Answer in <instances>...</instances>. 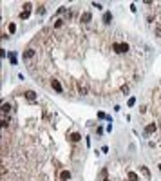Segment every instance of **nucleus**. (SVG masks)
Returning a JSON list of instances; mask_svg holds the SVG:
<instances>
[{"mask_svg": "<svg viewBox=\"0 0 161 181\" xmlns=\"http://www.w3.org/2000/svg\"><path fill=\"white\" fill-rule=\"evenodd\" d=\"M33 56H35V49H33V47L25 49V53H24V58H27V60H29V58H33Z\"/></svg>", "mask_w": 161, "mask_h": 181, "instance_id": "obj_8", "label": "nucleus"}, {"mask_svg": "<svg viewBox=\"0 0 161 181\" xmlns=\"http://www.w3.org/2000/svg\"><path fill=\"white\" fill-rule=\"evenodd\" d=\"M139 168H141V172H143V176H145V178H150V172H149V168H147V167H139Z\"/></svg>", "mask_w": 161, "mask_h": 181, "instance_id": "obj_14", "label": "nucleus"}, {"mask_svg": "<svg viewBox=\"0 0 161 181\" xmlns=\"http://www.w3.org/2000/svg\"><path fill=\"white\" fill-rule=\"evenodd\" d=\"M51 85H53V89H54L56 92H62V91H63V89H62V83H60L58 80H54V78L51 80Z\"/></svg>", "mask_w": 161, "mask_h": 181, "instance_id": "obj_4", "label": "nucleus"}, {"mask_svg": "<svg viewBox=\"0 0 161 181\" xmlns=\"http://www.w3.org/2000/svg\"><path fill=\"white\" fill-rule=\"evenodd\" d=\"M158 167H159V170H161V165H158Z\"/></svg>", "mask_w": 161, "mask_h": 181, "instance_id": "obj_21", "label": "nucleus"}, {"mask_svg": "<svg viewBox=\"0 0 161 181\" xmlns=\"http://www.w3.org/2000/svg\"><path fill=\"white\" fill-rule=\"evenodd\" d=\"M78 92H80L81 96L89 94V85H87L85 82H80V83H78Z\"/></svg>", "mask_w": 161, "mask_h": 181, "instance_id": "obj_3", "label": "nucleus"}, {"mask_svg": "<svg viewBox=\"0 0 161 181\" xmlns=\"http://www.w3.org/2000/svg\"><path fill=\"white\" fill-rule=\"evenodd\" d=\"M103 181H111V179H107V178H105V179H103Z\"/></svg>", "mask_w": 161, "mask_h": 181, "instance_id": "obj_20", "label": "nucleus"}, {"mask_svg": "<svg viewBox=\"0 0 161 181\" xmlns=\"http://www.w3.org/2000/svg\"><path fill=\"white\" fill-rule=\"evenodd\" d=\"M60 178H62V181H69L71 179V172L69 170H62L60 172Z\"/></svg>", "mask_w": 161, "mask_h": 181, "instance_id": "obj_7", "label": "nucleus"}, {"mask_svg": "<svg viewBox=\"0 0 161 181\" xmlns=\"http://www.w3.org/2000/svg\"><path fill=\"white\" fill-rule=\"evenodd\" d=\"M156 129H158L156 123H149V125L145 127V132H147V134H152V132H156Z\"/></svg>", "mask_w": 161, "mask_h": 181, "instance_id": "obj_5", "label": "nucleus"}, {"mask_svg": "<svg viewBox=\"0 0 161 181\" xmlns=\"http://www.w3.org/2000/svg\"><path fill=\"white\" fill-rule=\"evenodd\" d=\"M121 92L127 94V92H128V85H121Z\"/></svg>", "mask_w": 161, "mask_h": 181, "instance_id": "obj_16", "label": "nucleus"}, {"mask_svg": "<svg viewBox=\"0 0 161 181\" xmlns=\"http://www.w3.org/2000/svg\"><path fill=\"white\" fill-rule=\"evenodd\" d=\"M31 7H33V5H31L29 2H25V4H24V9H22V13H20V18H22V20H25V18H29V13H31Z\"/></svg>", "mask_w": 161, "mask_h": 181, "instance_id": "obj_1", "label": "nucleus"}, {"mask_svg": "<svg viewBox=\"0 0 161 181\" xmlns=\"http://www.w3.org/2000/svg\"><path fill=\"white\" fill-rule=\"evenodd\" d=\"M111 20H112V15H111V13H105V15H103V22H105V24H111Z\"/></svg>", "mask_w": 161, "mask_h": 181, "instance_id": "obj_12", "label": "nucleus"}, {"mask_svg": "<svg viewBox=\"0 0 161 181\" xmlns=\"http://www.w3.org/2000/svg\"><path fill=\"white\" fill-rule=\"evenodd\" d=\"M134 103H136V98H130V100H128V107H132Z\"/></svg>", "mask_w": 161, "mask_h": 181, "instance_id": "obj_17", "label": "nucleus"}, {"mask_svg": "<svg viewBox=\"0 0 161 181\" xmlns=\"http://www.w3.org/2000/svg\"><path fill=\"white\" fill-rule=\"evenodd\" d=\"M112 49H114L116 53H127V51H128V43H114Z\"/></svg>", "mask_w": 161, "mask_h": 181, "instance_id": "obj_2", "label": "nucleus"}, {"mask_svg": "<svg viewBox=\"0 0 161 181\" xmlns=\"http://www.w3.org/2000/svg\"><path fill=\"white\" fill-rule=\"evenodd\" d=\"M25 98H27L29 102H35V100H36V92H35V91H27V92H25Z\"/></svg>", "mask_w": 161, "mask_h": 181, "instance_id": "obj_9", "label": "nucleus"}, {"mask_svg": "<svg viewBox=\"0 0 161 181\" xmlns=\"http://www.w3.org/2000/svg\"><path fill=\"white\" fill-rule=\"evenodd\" d=\"M43 11H45V7H43V5H38V13H40V15H42Z\"/></svg>", "mask_w": 161, "mask_h": 181, "instance_id": "obj_18", "label": "nucleus"}, {"mask_svg": "<svg viewBox=\"0 0 161 181\" xmlns=\"http://www.w3.org/2000/svg\"><path fill=\"white\" fill-rule=\"evenodd\" d=\"M128 181H139L138 174H136V172H128Z\"/></svg>", "mask_w": 161, "mask_h": 181, "instance_id": "obj_11", "label": "nucleus"}, {"mask_svg": "<svg viewBox=\"0 0 161 181\" xmlns=\"http://www.w3.org/2000/svg\"><path fill=\"white\" fill-rule=\"evenodd\" d=\"M16 31V26L15 24H9V33H15Z\"/></svg>", "mask_w": 161, "mask_h": 181, "instance_id": "obj_15", "label": "nucleus"}, {"mask_svg": "<svg viewBox=\"0 0 161 181\" xmlns=\"http://www.w3.org/2000/svg\"><path fill=\"white\" fill-rule=\"evenodd\" d=\"M91 18H92V15H91L89 11H87V13H83V15L80 16V20L83 22V24H87V22H91Z\"/></svg>", "mask_w": 161, "mask_h": 181, "instance_id": "obj_6", "label": "nucleus"}, {"mask_svg": "<svg viewBox=\"0 0 161 181\" xmlns=\"http://www.w3.org/2000/svg\"><path fill=\"white\" fill-rule=\"evenodd\" d=\"M156 35H158V36L161 38V27H158V29H156Z\"/></svg>", "mask_w": 161, "mask_h": 181, "instance_id": "obj_19", "label": "nucleus"}, {"mask_svg": "<svg viewBox=\"0 0 161 181\" xmlns=\"http://www.w3.org/2000/svg\"><path fill=\"white\" fill-rule=\"evenodd\" d=\"M81 140V136L78 134V132H74V134H71V141H74V143H78Z\"/></svg>", "mask_w": 161, "mask_h": 181, "instance_id": "obj_10", "label": "nucleus"}, {"mask_svg": "<svg viewBox=\"0 0 161 181\" xmlns=\"http://www.w3.org/2000/svg\"><path fill=\"white\" fill-rule=\"evenodd\" d=\"M9 110H11V105H9V103H4V105H2V112H4V114H7Z\"/></svg>", "mask_w": 161, "mask_h": 181, "instance_id": "obj_13", "label": "nucleus"}]
</instances>
